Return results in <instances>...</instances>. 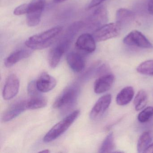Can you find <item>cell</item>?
Wrapping results in <instances>:
<instances>
[{"mask_svg":"<svg viewBox=\"0 0 153 153\" xmlns=\"http://www.w3.org/2000/svg\"><path fill=\"white\" fill-rule=\"evenodd\" d=\"M62 28V27L56 26L41 33L32 36L26 41L25 45L33 50H41L48 48L54 42Z\"/></svg>","mask_w":153,"mask_h":153,"instance_id":"obj_1","label":"cell"},{"mask_svg":"<svg viewBox=\"0 0 153 153\" xmlns=\"http://www.w3.org/2000/svg\"><path fill=\"white\" fill-rule=\"evenodd\" d=\"M79 93V88L73 85L65 88L57 97L53 103V107L55 109H60L63 112L68 111L75 105Z\"/></svg>","mask_w":153,"mask_h":153,"instance_id":"obj_2","label":"cell"},{"mask_svg":"<svg viewBox=\"0 0 153 153\" xmlns=\"http://www.w3.org/2000/svg\"><path fill=\"white\" fill-rule=\"evenodd\" d=\"M79 114L80 111L79 110L74 111L55 124L45 136L44 141L48 143L58 138L72 125L79 115Z\"/></svg>","mask_w":153,"mask_h":153,"instance_id":"obj_3","label":"cell"},{"mask_svg":"<svg viewBox=\"0 0 153 153\" xmlns=\"http://www.w3.org/2000/svg\"><path fill=\"white\" fill-rule=\"evenodd\" d=\"M45 3L46 0H32L28 4L26 17L27 24L28 26L35 27L39 24Z\"/></svg>","mask_w":153,"mask_h":153,"instance_id":"obj_4","label":"cell"},{"mask_svg":"<svg viewBox=\"0 0 153 153\" xmlns=\"http://www.w3.org/2000/svg\"><path fill=\"white\" fill-rule=\"evenodd\" d=\"M121 27L117 22L105 24L94 31L93 36L96 42L106 41L119 36Z\"/></svg>","mask_w":153,"mask_h":153,"instance_id":"obj_5","label":"cell"},{"mask_svg":"<svg viewBox=\"0 0 153 153\" xmlns=\"http://www.w3.org/2000/svg\"><path fill=\"white\" fill-rule=\"evenodd\" d=\"M123 43L128 46L143 49H152L153 45L148 39L139 31L134 30L128 34L123 39Z\"/></svg>","mask_w":153,"mask_h":153,"instance_id":"obj_6","label":"cell"},{"mask_svg":"<svg viewBox=\"0 0 153 153\" xmlns=\"http://www.w3.org/2000/svg\"><path fill=\"white\" fill-rule=\"evenodd\" d=\"M108 20V12L105 7L100 6L96 9L88 19V26L94 31L106 24Z\"/></svg>","mask_w":153,"mask_h":153,"instance_id":"obj_7","label":"cell"},{"mask_svg":"<svg viewBox=\"0 0 153 153\" xmlns=\"http://www.w3.org/2000/svg\"><path fill=\"white\" fill-rule=\"evenodd\" d=\"M111 102V95L107 94L101 97L96 103L90 113V119L97 120L102 117Z\"/></svg>","mask_w":153,"mask_h":153,"instance_id":"obj_8","label":"cell"},{"mask_svg":"<svg viewBox=\"0 0 153 153\" xmlns=\"http://www.w3.org/2000/svg\"><path fill=\"white\" fill-rule=\"evenodd\" d=\"M20 86V81L17 76L11 74L8 76L3 88L2 96L6 100H10L17 94Z\"/></svg>","mask_w":153,"mask_h":153,"instance_id":"obj_9","label":"cell"},{"mask_svg":"<svg viewBox=\"0 0 153 153\" xmlns=\"http://www.w3.org/2000/svg\"><path fill=\"white\" fill-rule=\"evenodd\" d=\"M75 46L77 50L88 53L94 52L96 48L94 36L88 33L82 34L78 38Z\"/></svg>","mask_w":153,"mask_h":153,"instance_id":"obj_10","label":"cell"},{"mask_svg":"<svg viewBox=\"0 0 153 153\" xmlns=\"http://www.w3.org/2000/svg\"><path fill=\"white\" fill-rule=\"evenodd\" d=\"M114 79V75L110 73L99 76L96 80L94 85L95 93L101 94L110 90L112 86Z\"/></svg>","mask_w":153,"mask_h":153,"instance_id":"obj_11","label":"cell"},{"mask_svg":"<svg viewBox=\"0 0 153 153\" xmlns=\"http://www.w3.org/2000/svg\"><path fill=\"white\" fill-rule=\"evenodd\" d=\"M27 101H21L15 103L6 110L2 116V121L3 122H7L16 118L21 114L25 110Z\"/></svg>","mask_w":153,"mask_h":153,"instance_id":"obj_12","label":"cell"},{"mask_svg":"<svg viewBox=\"0 0 153 153\" xmlns=\"http://www.w3.org/2000/svg\"><path fill=\"white\" fill-rule=\"evenodd\" d=\"M57 81L48 73H43L36 80V87L41 93H46L52 90L56 86Z\"/></svg>","mask_w":153,"mask_h":153,"instance_id":"obj_13","label":"cell"},{"mask_svg":"<svg viewBox=\"0 0 153 153\" xmlns=\"http://www.w3.org/2000/svg\"><path fill=\"white\" fill-rule=\"evenodd\" d=\"M67 62L70 68L76 72H81L85 66V59L78 53H69L67 55Z\"/></svg>","mask_w":153,"mask_h":153,"instance_id":"obj_14","label":"cell"},{"mask_svg":"<svg viewBox=\"0 0 153 153\" xmlns=\"http://www.w3.org/2000/svg\"><path fill=\"white\" fill-rule=\"evenodd\" d=\"M67 48L60 44H57L56 46L52 48L48 56V61L51 68H56L60 62L62 57L66 51Z\"/></svg>","mask_w":153,"mask_h":153,"instance_id":"obj_15","label":"cell"},{"mask_svg":"<svg viewBox=\"0 0 153 153\" xmlns=\"http://www.w3.org/2000/svg\"><path fill=\"white\" fill-rule=\"evenodd\" d=\"M84 24L81 21L75 22L71 24L68 27L59 42L69 47L74 37L83 27Z\"/></svg>","mask_w":153,"mask_h":153,"instance_id":"obj_16","label":"cell"},{"mask_svg":"<svg viewBox=\"0 0 153 153\" xmlns=\"http://www.w3.org/2000/svg\"><path fill=\"white\" fill-rule=\"evenodd\" d=\"M31 54V52L28 50H20L16 51L6 58L4 64L7 68H10L21 60L28 58Z\"/></svg>","mask_w":153,"mask_h":153,"instance_id":"obj_17","label":"cell"},{"mask_svg":"<svg viewBox=\"0 0 153 153\" xmlns=\"http://www.w3.org/2000/svg\"><path fill=\"white\" fill-rule=\"evenodd\" d=\"M134 90L131 86H127L123 88L116 97L117 104L120 105H125L128 104L133 98Z\"/></svg>","mask_w":153,"mask_h":153,"instance_id":"obj_18","label":"cell"},{"mask_svg":"<svg viewBox=\"0 0 153 153\" xmlns=\"http://www.w3.org/2000/svg\"><path fill=\"white\" fill-rule=\"evenodd\" d=\"M135 18L134 12L129 10L120 8L116 11V22L121 26L132 22Z\"/></svg>","mask_w":153,"mask_h":153,"instance_id":"obj_19","label":"cell"},{"mask_svg":"<svg viewBox=\"0 0 153 153\" xmlns=\"http://www.w3.org/2000/svg\"><path fill=\"white\" fill-rule=\"evenodd\" d=\"M152 133L150 131H146L141 134L138 140L137 150L139 153H144L145 150L151 144L152 139Z\"/></svg>","mask_w":153,"mask_h":153,"instance_id":"obj_20","label":"cell"},{"mask_svg":"<svg viewBox=\"0 0 153 153\" xmlns=\"http://www.w3.org/2000/svg\"><path fill=\"white\" fill-rule=\"evenodd\" d=\"M115 149L114 136L113 133H109L103 141L99 152L101 153H112Z\"/></svg>","mask_w":153,"mask_h":153,"instance_id":"obj_21","label":"cell"},{"mask_svg":"<svg viewBox=\"0 0 153 153\" xmlns=\"http://www.w3.org/2000/svg\"><path fill=\"white\" fill-rule=\"evenodd\" d=\"M148 102V95L146 91L140 90L138 92L133 101L135 110L140 111L145 108Z\"/></svg>","mask_w":153,"mask_h":153,"instance_id":"obj_22","label":"cell"},{"mask_svg":"<svg viewBox=\"0 0 153 153\" xmlns=\"http://www.w3.org/2000/svg\"><path fill=\"white\" fill-rule=\"evenodd\" d=\"M47 105V100L46 98L39 96L32 97L29 101H27L26 107L27 109L34 110L44 108Z\"/></svg>","mask_w":153,"mask_h":153,"instance_id":"obj_23","label":"cell"},{"mask_svg":"<svg viewBox=\"0 0 153 153\" xmlns=\"http://www.w3.org/2000/svg\"><path fill=\"white\" fill-rule=\"evenodd\" d=\"M137 71L142 75L153 76V60L146 61L140 63L137 68Z\"/></svg>","mask_w":153,"mask_h":153,"instance_id":"obj_24","label":"cell"},{"mask_svg":"<svg viewBox=\"0 0 153 153\" xmlns=\"http://www.w3.org/2000/svg\"><path fill=\"white\" fill-rule=\"evenodd\" d=\"M153 117V106H148L141 111L138 115V120L141 123H145L150 120Z\"/></svg>","mask_w":153,"mask_h":153,"instance_id":"obj_25","label":"cell"},{"mask_svg":"<svg viewBox=\"0 0 153 153\" xmlns=\"http://www.w3.org/2000/svg\"><path fill=\"white\" fill-rule=\"evenodd\" d=\"M27 92L28 94L32 97L40 96L41 92L37 89L36 87V81H32L29 83L27 86Z\"/></svg>","mask_w":153,"mask_h":153,"instance_id":"obj_26","label":"cell"},{"mask_svg":"<svg viewBox=\"0 0 153 153\" xmlns=\"http://www.w3.org/2000/svg\"><path fill=\"white\" fill-rule=\"evenodd\" d=\"M28 4H24L20 5L17 7L15 10H14V15L16 16H19L21 15H25L27 14L28 11Z\"/></svg>","mask_w":153,"mask_h":153,"instance_id":"obj_27","label":"cell"},{"mask_svg":"<svg viewBox=\"0 0 153 153\" xmlns=\"http://www.w3.org/2000/svg\"><path fill=\"white\" fill-rule=\"evenodd\" d=\"M105 0H92L88 7V9L90 10L102 4Z\"/></svg>","mask_w":153,"mask_h":153,"instance_id":"obj_28","label":"cell"},{"mask_svg":"<svg viewBox=\"0 0 153 153\" xmlns=\"http://www.w3.org/2000/svg\"><path fill=\"white\" fill-rule=\"evenodd\" d=\"M148 11L149 14L153 15V0H149L148 3Z\"/></svg>","mask_w":153,"mask_h":153,"instance_id":"obj_29","label":"cell"},{"mask_svg":"<svg viewBox=\"0 0 153 153\" xmlns=\"http://www.w3.org/2000/svg\"><path fill=\"white\" fill-rule=\"evenodd\" d=\"M144 153H153V143L150 144L148 147L145 150Z\"/></svg>","mask_w":153,"mask_h":153,"instance_id":"obj_30","label":"cell"},{"mask_svg":"<svg viewBox=\"0 0 153 153\" xmlns=\"http://www.w3.org/2000/svg\"><path fill=\"white\" fill-rule=\"evenodd\" d=\"M53 1L54 3L59 4V3L64 2V1H66L67 0H53Z\"/></svg>","mask_w":153,"mask_h":153,"instance_id":"obj_31","label":"cell"},{"mask_svg":"<svg viewBox=\"0 0 153 153\" xmlns=\"http://www.w3.org/2000/svg\"><path fill=\"white\" fill-rule=\"evenodd\" d=\"M50 150L49 149H45V150H42V151H40V153H48L50 152Z\"/></svg>","mask_w":153,"mask_h":153,"instance_id":"obj_32","label":"cell"},{"mask_svg":"<svg viewBox=\"0 0 153 153\" xmlns=\"http://www.w3.org/2000/svg\"><path fill=\"white\" fill-rule=\"evenodd\" d=\"M148 1H149V0H148Z\"/></svg>","mask_w":153,"mask_h":153,"instance_id":"obj_33","label":"cell"}]
</instances>
